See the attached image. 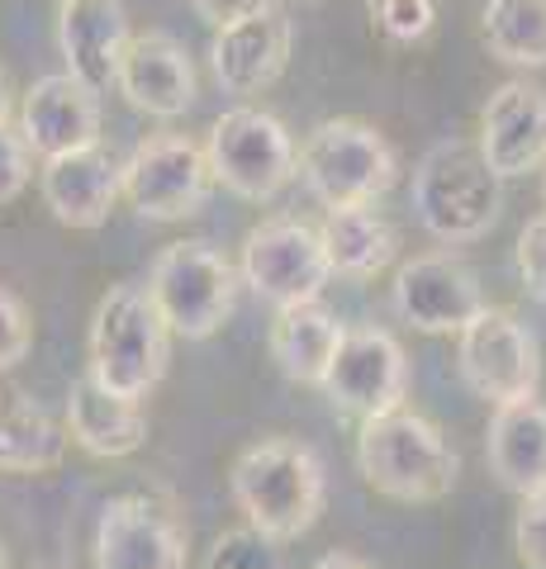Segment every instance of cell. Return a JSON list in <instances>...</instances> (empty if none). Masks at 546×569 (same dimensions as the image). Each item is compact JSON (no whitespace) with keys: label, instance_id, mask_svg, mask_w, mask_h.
<instances>
[{"label":"cell","instance_id":"cell-1","mask_svg":"<svg viewBox=\"0 0 546 569\" xmlns=\"http://www.w3.org/2000/svg\"><path fill=\"white\" fill-rule=\"evenodd\" d=\"M228 493L242 522L267 541L286 546L319 522L328 498V470L314 447L295 437H267L248 447L228 470Z\"/></svg>","mask_w":546,"mask_h":569},{"label":"cell","instance_id":"cell-2","mask_svg":"<svg viewBox=\"0 0 546 569\" xmlns=\"http://www.w3.org/2000/svg\"><path fill=\"white\" fill-rule=\"evenodd\" d=\"M409 209L418 228L443 247L480 242L504 213V176L485 162L480 142L447 138L414 167Z\"/></svg>","mask_w":546,"mask_h":569},{"label":"cell","instance_id":"cell-3","mask_svg":"<svg viewBox=\"0 0 546 569\" xmlns=\"http://www.w3.org/2000/svg\"><path fill=\"white\" fill-rule=\"evenodd\" d=\"M357 470L390 503H443L456 489L461 456H456L443 427L404 403L390 413L361 418Z\"/></svg>","mask_w":546,"mask_h":569},{"label":"cell","instance_id":"cell-4","mask_svg":"<svg viewBox=\"0 0 546 569\" xmlns=\"http://www.w3.org/2000/svg\"><path fill=\"white\" fill-rule=\"evenodd\" d=\"M171 323L157 309V299L148 284L119 280L100 295V305L91 313V337H86V351H91V376L115 389V395L129 399H148L167 376L171 361Z\"/></svg>","mask_w":546,"mask_h":569},{"label":"cell","instance_id":"cell-5","mask_svg":"<svg viewBox=\"0 0 546 569\" xmlns=\"http://www.w3.org/2000/svg\"><path fill=\"white\" fill-rule=\"evenodd\" d=\"M399 176V157L376 123L324 119L299 142V181L324 209L376 204Z\"/></svg>","mask_w":546,"mask_h":569},{"label":"cell","instance_id":"cell-6","mask_svg":"<svg viewBox=\"0 0 546 569\" xmlns=\"http://www.w3.org/2000/svg\"><path fill=\"white\" fill-rule=\"evenodd\" d=\"M205 157L215 181L248 204H267L299 176V148L290 129L267 110L238 104L215 119L205 138Z\"/></svg>","mask_w":546,"mask_h":569},{"label":"cell","instance_id":"cell-7","mask_svg":"<svg viewBox=\"0 0 546 569\" xmlns=\"http://www.w3.org/2000/svg\"><path fill=\"white\" fill-rule=\"evenodd\" d=\"M238 266L228 261L219 247L209 242H171L157 252L148 271V290L157 299V309L171 323L176 337L186 342H205L215 337L238 299Z\"/></svg>","mask_w":546,"mask_h":569},{"label":"cell","instance_id":"cell-8","mask_svg":"<svg viewBox=\"0 0 546 569\" xmlns=\"http://www.w3.org/2000/svg\"><path fill=\"white\" fill-rule=\"evenodd\" d=\"M456 370H461L470 395L485 399L489 408L537 399V385H542L537 337L527 332V323L514 309L485 305L456 332Z\"/></svg>","mask_w":546,"mask_h":569},{"label":"cell","instance_id":"cell-9","mask_svg":"<svg viewBox=\"0 0 546 569\" xmlns=\"http://www.w3.org/2000/svg\"><path fill=\"white\" fill-rule=\"evenodd\" d=\"M238 276L271 309H290L324 295V284L332 280V261L324 233L305 219H261L242 238Z\"/></svg>","mask_w":546,"mask_h":569},{"label":"cell","instance_id":"cell-10","mask_svg":"<svg viewBox=\"0 0 546 569\" xmlns=\"http://www.w3.org/2000/svg\"><path fill=\"white\" fill-rule=\"evenodd\" d=\"M209 186H215V171H209L205 148L181 133L143 138L125 162V200L148 223H181L200 213Z\"/></svg>","mask_w":546,"mask_h":569},{"label":"cell","instance_id":"cell-11","mask_svg":"<svg viewBox=\"0 0 546 569\" xmlns=\"http://www.w3.org/2000/svg\"><path fill=\"white\" fill-rule=\"evenodd\" d=\"M390 305H395L399 323H409L414 332L447 337V332H461L470 318L485 309V295H480V280H475V271L461 257L423 252L395 271Z\"/></svg>","mask_w":546,"mask_h":569},{"label":"cell","instance_id":"cell-12","mask_svg":"<svg viewBox=\"0 0 546 569\" xmlns=\"http://www.w3.org/2000/svg\"><path fill=\"white\" fill-rule=\"evenodd\" d=\"M332 408L351 418H376L409 399V356L385 328H347L324 380Z\"/></svg>","mask_w":546,"mask_h":569},{"label":"cell","instance_id":"cell-13","mask_svg":"<svg viewBox=\"0 0 546 569\" xmlns=\"http://www.w3.org/2000/svg\"><path fill=\"white\" fill-rule=\"evenodd\" d=\"M96 569H186V527L152 493H119L100 508Z\"/></svg>","mask_w":546,"mask_h":569},{"label":"cell","instance_id":"cell-14","mask_svg":"<svg viewBox=\"0 0 546 569\" xmlns=\"http://www.w3.org/2000/svg\"><path fill=\"white\" fill-rule=\"evenodd\" d=\"M290 48H295L290 14L280 6H267L248 14V20L215 29V39H209V67H215V81L224 86V96L252 100L280 81V71L290 62Z\"/></svg>","mask_w":546,"mask_h":569},{"label":"cell","instance_id":"cell-15","mask_svg":"<svg viewBox=\"0 0 546 569\" xmlns=\"http://www.w3.org/2000/svg\"><path fill=\"white\" fill-rule=\"evenodd\" d=\"M100 123H105L100 91H91L72 71H48L20 100V133L43 162L100 142Z\"/></svg>","mask_w":546,"mask_h":569},{"label":"cell","instance_id":"cell-16","mask_svg":"<svg viewBox=\"0 0 546 569\" xmlns=\"http://www.w3.org/2000/svg\"><path fill=\"white\" fill-rule=\"evenodd\" d=\"M39 194L62 228L91 233V228L110 219L115 200L125 194V162H115V152L105 142L48 157L39 171Z\"/></svg>","mask_w":546,"mask_h":569},{"label":"cell","instance_id":"cell-17","mask_svg":"<svg viewBox=\"0 0 546 569\" xmlns=\"http://www.w3.org/2000/svg\"><path fill=\"white\" fill-rule=\"evenodd\" d=\"M119 96L148 119H181L200 96V77L186 43L162 29L133 33L125 67H119Z\"/></svg>","mask_w":546,"mask_h":569},{"label":"cell","instance_id":"cell-18","mask_svg":"<svg viewBox=\"0 0 546 569\" xmlns=\"http://www.w3.org/2000/svg\"><path fill=\"white\" fill-rule=\"evenodd\" d=\"M480 152L504 181L546 167V91L527 81H504L480 110Z\"/></svg>","mask_w":546,"mask_h":569},{"label":"cell","instance_id":"cell-19","mask_svg":"<svg viewBox=\"0 0 546 569\" xmlns=\"http://www.w3.org/2000/svg\"><path fill=\"white\" fill-rule=\"evenodd\" d=\"M133 43L129 20L119 0H62L58 10V52L72 77H81L91 91H119V67Z\"/></svg>","mask_w":546,"mask_h":569},{"label":"cell","instance_id":"cell-20","mask_svg":"<svg viewBox=\"0 0 546 569\" xmlns=\"http://www.w3.org/2000/svg\"><path fill=\"white\" fill-rule=\"evenodd\" d=\"M67 432L96 460L133 456L148 441L143 399L115 395V389H105L91 370H86V376L72 380V389H67Z\"/></svg>","mask_w":546,"mask_h":569},{"label":"cell","instance_id":"cell-21","mask_svg":"<svg viewBox=\"0 0 546 569\" xmlns=\"http://www.w3.org/2000/svg\"><path fill=\"white\" fill-rule=\"evenodd\" d=\"M485 460H489V475L508 493L518 498L546 493V403L542 399L499 403L489 413Z\"/></svg>","mask_w":546,"mask_h":569},{"label":"cell","instance_id":"cell-22","mask_svg":"<svg viewBox=\"0 0 546 569\" xmlns=\"http://www.w3.org/2000/svg\"><path fill=\"white\" fill-rule=\"evenodd\" d=\"M343 318L332 313L324 299H305V305L276 309L271 323V361L280 366V376L309 389H324L332 356L343 347Z\"/></svg>","mask_w":546,"mask_h":569},{"label":"cell","instance_id":"cell-23","mask_svg":"<svg viewBox=\"0 0 546 569\" xmlns=\"http://www.w3.org/2000/svg\"><path fill=\"white\" fill-rule=\"evenodd\" d=\"M67 422H52L48 408L20 385L0 389V475H43L67 460Z\"/></svg>","mask_w":546,"mask_h":569},{"label":"cell","instance_id":"cell-24","mask_svg":"<svg viewBox=\"0 0 546 569\" xmlns=\"http://www.w3.org/2000/svg\"><path fill=\"white\" fill-rule=\"evenodd\" d=\"M324 247L332 261V276L347 280H371L376 271L395 261L399 252V233L376 204H343V209H324Z\"/></svg>","mask_w":546,"mask_h":569},{"label":"cell","instance_id":"cell-25","mask_svg":"<svg viewBox=\"0 0 546 569\" xmlns=\"http://www.w3.org/2000/svg\"><path fill=\"white\" fill-rule=\"evenodd\" d=\"M485 48L508 67H546V0H489Z\"/></svg>","mask_w":546,"mask_h":569},{"label":"cell","instance_id":"cell-26","mask_svg":"<svg viewBox=\"0 0 546 569\" xmlns=\"http://www.w3.org/2000/svg\"><path fill=\"white\" fill-rule=\"evenodd\" d=\"M205 569H286V565H280L276 541H267L252 527H238V531H224L215 541Z\"/></svg>","mask_w":546,"mask_h":569},{"label":"cell","instance_id":"cell-27","mask_svg":"<svg viewBox=\"0 0 546 569\" xmlns=\"http://www.w3.org/2000/svg\"><path fill=\"white\" fill-rule=\"evenodd\" d=\"M371 20L390 43H418L428 39L437 6L433 0H371Z\"/></svg>","mask_w":546,"mask_h":569},{"label":"cell","instance_id":"cell-28","mask_svg":"<svg viewBox=\"0 0 546 569\" xmlns=\"http://www.w3.org/2000/svg\"><path fill=\"white\" fill-rule=\"evenodd\" d=\"M33 157H39V152L29 148V138L20 133V123H14V129H10V119L0 123V204H14L29 190Z\"/></svg>","mask_w":546,"mask_h":569},{"label":"cell","instance_id":"cell-29","mask_svg":"<svg viewBox=\"0 0 546 569\" xmlns=\"http://www.w3.org/2000/svg\"><path fill=\"white\" fill-rule=\"evenodd\" d=\"M29 347H33V323H29L24 299L0 284V376L24 361Z\"/></svg>","mask_w":546,"mask_h":569},{"label":"cell","instance_id":"cell-30","mask_svg":"<svg viewBox=\"0 0 546 569\" xmlns=\"http://www.w3.org/2000/svg\"><path fill=\"white\" fill-rule=\"evenodd\" d=\"M514 546L523 569H546V493L523 498V512L514 522Z\"/></svg>","mask_w":546,"mask_h":569},{"label":"cell","instance_id":"cell-31","mask_svg":"<svg viewBox=\"0 0 546 569\" xmlns=\"http://www.w3.org/2000/svg\"><path fill=\"white\" fill-rule=\"evenodd\" d=\"M518 276L527 284V295L546 305V213L518 233Z\"/></svg>","mask_w":546,"mask_h":569},{"label":"cell","instance_id":"cell-32","mask_svg":"<svg viewBox=\"0 0 546 569\" xmlns=\"http://www.w3.org/2000/svg\"><path fill=\"white\" fill-rule=\"evenodd\" d=\"M267 6H271V0H190V10H196L209 29H224V24H234V20H248V14L267 10Z\"/></svg>","mask_w":546,"mask_h":569},{"label":"cell","instance_id":"cell-33","mask_svg":"<svg viewBox=\"0 0 546 569\" xmlns=\"http://www.w3.org/2000/svg\"><path fill=\"white\" fill-rule=\"evenodd\" d=\"M314 569H371V565H361L357 556H347V550H328L324 560H314Z\"/></svg>","mask_w":546,"mask_h":569},{"label":"cell","instance_id":"cell-34","mask_svg":"<svg viewBox=\"0 0 546 569\" xmlns=\"http://www.w3.org/2000/svg\"><path fill=\"white\" fill-rule=\"evenodd\" d=\"M10 104H14V100H10V81H6V71H0V123L10 119Z\"/></svg>","mask_w":546,"mask_h":569},{"label":"cell","instance_id":"cell-35","mask_svg":"<svg viewBox=\"0 0 546 569\" xmlns=\"http://www.w3.org/2000/svg\"><path fill=\"white\" fill-rule=\"evenodd\" d=\"M0 569H10V565H6V550H0Z\"/></svg>","mask_w":546,"mask_h":569},{"label":"cell","instance_id":"cell-36","mask_svg":"<svg viewBox=\"0 0 546 569\" xmlns=\"http://www.w3.org/2000/svg\"><path fill=\"white\" fill-rule=\"evenodd\" d=\"M542 200H546V181H542Z\"/></svg>","mask_w":546,"mask_h":569}]
</instances>
